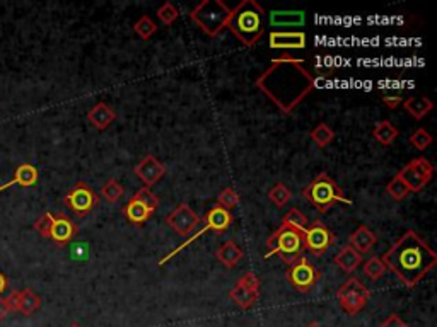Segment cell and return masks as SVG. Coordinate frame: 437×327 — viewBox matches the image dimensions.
I'll use <instances>...</instances> for the list:
<instances>
[{
    "mask_svg": "<svg viewBox=\"0 0 437 327\" xmlns=\"http://www.w3.org/2000/svg\"><path fill=\"white\" fill-rule=\"evenodd\" d=\"M64 203L79 217H86L100 205V196L84 181H79L64 196Z\"/></svg>",
    "mask_w": 437,
    "mask_h": 327,
    "instance_id": "obj_10",
    "label": "cell"
},
{
    "mask_svg": "<svg viewBox=\"0 0 437 327\" xmlns=\"http://www.w3.org/2000/svg\"><path fill=\"white\" fill-rule=\"evenodd\" d=\"M87 119H89V123L94 128L103 132V130L109 128L115 123L116 111L111 106H108L106 103H97L87 111Z\"/></svg>",
    "mask_w": 437,
    "mask_h": 327,
    "instance_id": "obj_17",
    "label": "cell"
},
{
    "mask_svg": "<svg viewBox=\"0 0 437 327\" xmlns=\"http://www.w3.org/2000/svg\"><path fill=\"white\" fill-rule=\"evenodd\" d=\"M381 259L407 288H415L436 268L437 252L417 232L407 230Z\"/></svg>",
    "mask_w": 437,
    "mask_h": 327,
    "instance_id": "obj_2",
    "label": "cell"
},
{
    "mask_svg": "<svg viewBox=\"0 0 437 327\" xmlns=\"http://www.w3.org/2000/svg\"><path fill=\"white\" fill-rule=\"evenodd\" d=\"M217 259L224 264L227 270H232V268L238 266L243 259V249L236 244L234 241H227L224 242L216 252Z\"/></svg>",
    "mask_w": 437,
    "mask_h": 327,
    "instance_id": "obj_23",
    "label": "cell"
},
{
    "mask_svg": "<svg viewBox=\"0 0 437 327\" xmlns=\"http://www.w3.org/2000/svg\"><path fill=\"white\" fill-rule=\"evenodd\" d=\"M200 221H202V218L198 217L195 210H192L188 203H180L178 206H174L173 212L166 217L167 227L173 228L181 237H190L192 232L200 225Z\"/></svg>",
    "mask_w": 437,
    "mask_h": 327,
    "instance_id": "obj_13",
    "label": "cell"
},
{
    "mask_svg": "<svg viewBox=\"0 0 437 327\" xmlns=\"http://www.w3.org/2000/svg\"><path fill=\"white\" fill-rule=\"evenodd\" d=\"M133 31L140 36V39L147 41V39H151L152 36L158 32V24H156L149 16H142L138 17L137 23L133 24Z\"/></svg>",
    "mask_w": 437,
    "mask_h": 327,
    "instance_id": "obj_33",
    "label": "cell"
},
{
    "mask_svg": "<svg viewBox=\"0 0 437 327\" xmlns=\"http://www.w3.org/2000/svg\"><path fill=\"white\" fill-rule=\"evenodd\" d=\"M335 241H337V237H335L333 232L319 220L309 224L308 228L302 232V246L316 257L323 256L335 244Z\"/></svg>",
    "mask_w": 437,
    "mask_h": 327,
    "instance_id": "obj_12",
    "label": "cell"
},
{
    "mask_svg": "<svg viewBox=\"0 0 437 327\" xmlns=\"http://www.w3.org/2000/svg\"><path fill=\"white\" fill-rule=\"evenodd\" d=\"M41 307V297L38 293L32 292L31 288H26L21 292V300H19V307H17V312H21L23 315H29L35 314L38 308Z\"/></svg>",
    "mask_w": 437,
    "mask_h": 327,
    "instance_id": "obj_27",
    "label": "cell"
},
{
    "mask_svg": "<svg viewBox=\"0 0 437 327\" xmlns=\"http://www.w3.org/2000/svg\"><path fill=\"white\" fill-rule=\"evenodd\" d=\"M286 278L294 286V290H297L301 293H308L318 285L319 278H322V271L308 257L301 256L292 264H289Z\"/></svg>",
    "mask_w": 437,
    "mask_h": 327,
    "instance_id": "obj_8",
    "label": "cell"
},
{
    "mask_svg": "<svg viewBox=\"0 0 437 327\" xmlns=\"http://www.w3.org/2000/svg\"><path fill=\"white\" fill-rule=\"evenodd\" d=\"M231 7L224 0H202L190 12V19L210 38L221 34L227 24Z\"/></svg>",
    "mask_w": 437,
    "mask_h": 327,
    "instance_id": "obj_5",
    "label": "cell"
},
{
    "mask_svg": "<svg viewBox=\"0 0 437 327\" xmlns=\"http://www.w3.org/2000/svg\"><path fill=\"white\" fill-rule=\"evenodd\" d=\"M68 327H82V326H79V324H77V322H72V324H71V326H68Z\"/></svg>",
    "mask_w": 437,
    "mask_h": 327,
    "instance_id": "obj_46",
    "label": "cell"
},
{
    "mask_svg": "<svg viewBox=\"0 0 437 327\" xmlns=\"http://www.w3.org/2000/svg\"><path fill=\"white\" fill-rule=\"evenodd\" d=\"M6 288H7V278H6V275H3V272L0 271V295H2V293L6 292Z\"/></svg>",
    "mask_w": 437,
    "mask_h": 327,
    "instance_id": "obj_44",
    "label": "cell"
},
{
    "mask_svg": "<svg viewBox=\"0 0 437 327\" xmlns=\"http://www.w3.org/2000/svg\"><path fill=\"white\" fill-rule=\"evenodd\" d=\"M306 43L308 38L302 31H272L268 45L273 50H302Z\"/></svg>",
    "mask_w": 437,
    "mask_h": 327,
    "instance_id": "obj_16",
    "label": "cell"
},
{
    "mask_svg": "<svg viewBox=\"0 0 437 327\" xmlns=\"http://www.w3.org/2000/svg\"><path fill=\"white\" fill-rule=\"evenodd\" d=\"M7 300V305H9L10 312H17V307H19V300H21V292H17V290H14L12 293L9 295V299Z\"/></svg>",
    "mask_w": 437,
    "mask_h": 327,
    "instance_id": "obj_42",
    "label": "cell"
},
{
    "mask_svg": "<svg viewBox=\"0 0 437 327\" xmlns=\"http://www.w3.org/2000/svg\"><path fill=\"white\" fill-rule=\"evenodd\" d=\"M380 327H410V326L407 324L402 317H398L396 314H391L388 319H386V321L381 322Z\"/></svg>",
    "mask_w": 437,
    "mask_h": 327,
    "instance_id": "obj_40",
    "label": "cell"
},
{
    "mask_svg": "<svg viewBox=\"0 0 437 327\" xmlns=\"http://www.w3.org/2000/svg\"><path fill=\"white\" fill-rule=\"evenodd\" d=\"M9 314H10V308H9V305H7V300L0 299V321H3V319H6Z\"/></svg>",
    "mask_w": 437,
    "mask_h": 327,
    "instance_id": "obj_43",
    "label": "cell"
},
{
    "mask_svg": "<svg viewBox=\"0 0 437 327\" xmlns=\"http://www.w3.org/2000/svg\"><path fill=\"white\" fill-rule=\"evenodd\" d=\"M378 237L367 225H359L348 237V246L354 247L359 254H366L376 246Z\"/></svg>",
    "mask_w": 437,
    "mask_h": 327,
    "instance_id": "obj_19",
    "label": "cell"
},
{
    "mask_svg": "<svg viewBox=\"0 0 437 327\" xmlns=\"http://www.w3.org/2000/svg\"><path fill=\"white\" fill-rule=\"evenodd\" d=\"M178 17H180V10L171 2H164L158 9V19L161 21L164 26H173V23Z\"/></svg>",
    "mask_w": 437,
    "mask_h": 327,
    "instance_id": "obj_37",
    "label": "cell"
},
{
    "mask_svg": "<svg viewBox=\"0 0 437 327\" xmlns=\"http://www.w3.org/2000/svg\"><path fill=\"white\" fill-rule=\"evenodd\" d=\"M411 147H415L417 150H425L427 147H431L434 138H432L431 133L424 128H417L413 133H411L409 138Z\"/></svg>",
    "mask_w": 437,
    "mask_h": 327,
    "instance_id": "obj_35",
    "label": "cell"
},
{
    "mask_svg": "<svg viewBox=\"0 0 437 327\" xmlns=\"http://www.w3.org/2000/svg\"><path fill=\"white\" fill-rule=\"evenodd\" d=\"M403 108L411 118L424 119L434 109V103L429 97H409L403 101Z\"/></svg>",
    "mask_w": 437,
    "mask_h": 327,
    "instance_id": "obj_25",
    "label": "cell"
},
{
    "mask_svg": "<svg viewBox=\"0 0 437 327\" xmlns=\"http://www.w3.org/2000/svg\"><path fill=\"white\" fill-rule=\"evenodd\" d=\"M306 327H322L319 324H316V322H311V324H308Z\"/></svg>",
    "mask_w": 437,
    "mask_h": 327,
    "instance_id": "obj_45",
    "label": "cell"
},
{
    "mask_svg": "<svg viewBox=\"0 0 437 327\" xmlns=\"http://www.w3.org/2000/svg\"><path fill=\"white\" fill-rule=\"evenodd\" d=\"M371 299V292L357 276H351L345 279L337 290V300L340 304L342 310L347 312L348 315H355L362 310Z\"/></svg>",
    "mask_w": 437,
    "mask_h": 327,
    "instance_id": "obj_7",
    "label": "cell"
},
{
    "mask_svg": "<svg viewBox=\"0 0 437 327\" xmlns=\"http://www.w3.org/2000/svg\"><path fill=\"white\" fill-rule=\"evenodd\" d=\"M123 192H125V188H123L116 179H108L100 190L101 198H103L104 201H108V203L118 201V199L123 196Z\"/></svg>",
    "mask_w": 437,
    "mask_h": 327,
    "instance_id": "obj_32",
    "label": "cell"
},
{
    "mask_svg": "<svg viewBox=\"0 0 437 327\" xmlns=\"http://www.w3.org/2000/svg\"><path fill=\"white\" fill-rule=\"evenodd\" d=\"M217 203L218 206H222V208H225L227 212H231L232 208H236V206L241 203V196H239V192L236 191L234 188H224V190L218 192Z\"/></svg>",
    "mask_w": 437,
    "mask_h": 327,
    "instance_id": "obj_34",
    "label": "cell"
},
{
    "mask_svg": "<svg viewBox=\"0 0 437 327\" xmlns=\"http://www.w3.org/2000/svg\"><path fill=\"white\" fill-rule=\"evenodd\" d=\"M362 270H364V275H366V278H369L371 281H378V279H381L382 276L386 275L388 268H386V264L382 263V259L380 256H373V257H369V259H366V263L362 264Z\"/></svg>",
    "mask_w": 437,
    "mask_h": 327,
    "instance_id": "obj_28",
    "label": "cell"
},
{
    "mask_svg": "<svg viewBox=\"0 0 437 327\" xmlns=\"http://www.w3.org/2000/svg\"><path fill=\"white\" fill-rule=\"evenodd\" d=\"M309 137H311V140L315 141L319 148H325L335 140V132L326 125V123H319V125H316L315 128L311 130Z\"/></svg>",
    "mask_w": 437,
    "mask_h": 327,
    "instance_id": "obj_29",
    "label": "cell"
},
{
    "mask_svg": "<svg viewBox=\"0 0 437 327\" xmlns=\"http://www.w3.org/2000/svg\"><path fill=\"white\" fill-rule=\"evenodd\" d=\"M267 247H268V256H280L283 263L289 266L292 264L297 257L302 256V234L301 232L294 230L289 225H280L275 232L267 239Z\"/></svg>",
    "mask_w": 437,
    "mask_h": 327,
    "instance_id": "obj_6",
    "label": "cell"
},
{
    "mask_svg": "<svg viewBox=\"0 0 437 327\" xmlns=\"http://www.w3.org/2000/svg\"><path fill=\"white\" fill-rule=\"evenodd\" d=\"M52 220H53L52 213H50V212L43 213V215L35 221V230L38 232V234L41 235V237L50 239V228H52Z\"/></svg>",
    "mask_w": 437,
    "mask_h": 327,
    "instance_id": "obj_39",
    "label": "cell"
},
{
    "mask_svg": "<svg viewBox=\"0 0 437 327\" xmlns=\"http://www.w3.org/2000/svg\"><path fill=\"white\" fill-rule=\"evenodd\" d=\"M290 198H292V191H290L283 183H277L275 186L270 188V191H268V199H270L277 208H283V206L290 201Z\"/></svg>",
    "mask_w": 437,
    "mask_h": 327,
    "instance_id": "obj_30",
    "label": "cell"
},
{
    "mask_svg": "<svg viewBox=\"0 0 437 327\" xmlns=\"http://www.w3.org/2000/svg\"><path fill=\"white\" fill-rule=\"evenodd\" d=\"M301 195L318 210L319 213H328L335 205L344 203V205H352L351 198L345 196L344 190L333 181V177L328 172H319Z\"/></svg>",
    "mask_w": 437,
    "mask_h": 327,
    "instance_id": "obj_4",
    "label": "cell"
},
{
    "mask_svg": "<svg viewBox=\"0 0 437 327\" xmlns=\"http://www.w3.org/2000/svg\"><path fill=\"white\" fill-rule=\"evenodd\" d=\"M77 235V225L71 220L65 213H58L53 217L52 228H50V239L57 246H67L72 239Z\"/></svg>",
    "mask_w": 437,
    "mask_h": 327,
    "instance_id": "obj_15",
    "label": "cell"
},
{
    "mask_svg": "<svg viewBox=\"0 0 437 327\" xmlns=\"http://www.w3.org/2000/svg\"><path fill=\"white\" fill-rule=\"evenodd\" d=\"M123 215H125V218L130 224L140 227V225H144L149 218L154 215V212H152L151 208H147L145 205H142L140 201H137V199L130 198L129 201H127V205L123 206Z\"/></svg>",
    "mask_w": 437,
    "mask_h": 327,
    "instance_id": "obj_22",
    "label": "cell"
},
{
    "mask_svg": "<svg viewBox=\"0 0 437 327\" xmlns=\"http://www.w3.org/2000/svg\"><path fill=\"white\" fill-rule=\"evenodd\" d=\"M36 183H38V169L35 166H31V164H21L16 169V172H14L12 179L0 186V192L6 191L7 188L16 186V184H19L23 188H31L36 186Z\"/></svg>",
    "mask_w": 437,
    "mask_h": 327,
    "instance_id": "obj_20",
    "label": "cell"
},
{
    "mask_svg": "<svg viewBox=\"0 0 437 327\" xmlns=\"http://www.w3.org/2000/svg\"><path fill=\"white\" fill-rule=\"evenodd\" d=\"M260 278L254 272L248 271L232 286V290L229 292V299L234 301L239 308H243V310H250L260 300Z\"/></svg>",
    "mask_w": 437,
    "mask_h": 327,
    "instance_id": "obj_11",
    "label": "cell"
},
{
    "mask_svg": "<svg viewBox=\"0 0 437 327\" xmlns=\"http://www.w3.org/2000/svg\"><path fill=\"white\" fill-rule=\"evenodd\" d=\"M282 224L283 225H289V227H292L294 230L301 232V234H302V232H304L306 228H308L309 221H308V218H306V215L301 212L299 208H290L289 212H287L286 215H283Z\"/></svg>",
    "mask_w": 437,
    "mask_h": 327,
    "instance_id": "obj_31",
    "label": "cell"
},
{
    "mask_svg": "<svg viewBox=\"0 0 437 327\" xmlns=\"http://www.w3.org/2000/svg\"><path fill=\"white\" fill-rule=\"evenodd\" d=\"M398 135H400V130L396 128L389 119L380 121L373 130L374 140H376L380 145H382V147H389V145L398 138Z\"/></svg>",
    "mask_w": 437,
    "mask_h": 327,
    "instance_id": "obj_26",
    "label": "cell"
},
{
    "mask_svg": "<svg viewBox=\"0 0 437 327\" xmlns=\"http://www.w3.org/2000/svg\"><path fill=\"white\" fill-rule=\"evenodd\" d=\"M166 166L154 155H145L140 162L133 167V174L144 183L145 188H152L166 176Z\"/></svg>",
    "mask_w": 437,
    "mask_h": 327,
    "instance_id": "obj_14",
    "label": "cell"
},
{
    "mask_svg": "<svg viewBox=\"0 0 437 327\" xmlns=\"http://www.w3.org/2000/svg\"><path fill=\"white\" fill-rule=\"evenodd\" d=\"M254 86L283 115H290L315 90L316 77L299 58L280 57L261 72Z\"/></svg>",
    "mask_w": 437,
    "mask_h": 327,
    "instance_id": "obj_1",
    "label": "cell"
},
{
    "mask_svg": "<svg viewBox=\"0 0 437 327\" xmlns=\"http://www.w3.org/2000/svg\"><path fill=\"white\" fill-rule=\"evenodd\" d=\"M132 198L137 199V201H140L142 205H145L147 208H151L152 212H156V210L159 208V198L154 195V191H152L151 188L142 186L140 190H137V192L132 196Z\"/></svg>",
    "mask_w": 437,
    "mask_h": 327,
    "instance_id": "obj_36",
    "label": "cell"
},
{
    "mask_svg": "<svg viewBox=\"0 0 437 327\" xmlns=\"http://www.w3.org/2000/svg\"><path fill=\"white\" fill-rule=\"evenodd\" d=\"M304 12L299 10H275L270 12V26L272 28H290V26H302L304 24Z\"/></svg>",
    "mask_w": 437,
    "mask_h": 327,
    "instance_id": "obj_24",
    "label": "cell"
},
{
    "mask_svg": "<svg viewBox=\"0 0 437 327\" xmlns=\"http://www.w3.org/2000/svg\"><path fill=\"white\" fill-rule=\"evenodd\" d=\"M265 9L254 0H243L231 9L225 28L245 46H254L265 34Z\"/></svg>",
    "mask_w": 437,
    "mask_h": 327,
    "instance_id": "obj_3",
    "label": "cell"
},
{
    "mask_svg": "<svg viewBox=\"0 0 437 327\" xmlns=\"http://www.w3.org/2000/svg\"><path fill=\"white\" fill-rule=\"evenodd\" d=\"M386 192H388L395 201H402V199H405L407 196L410 195L409 188L402 183V179H400L398 176L393 177V179L389 181L388 186H386Z\"/></svg>",
    "mask_w": 437,
    "mask_h": 327,
    "instance_id": "obj_38",
    "label": "cell"
},
{
    "mask_svg": "<svg viewBox=\"0 0 437 327\" xmlns=\"http://www.w3.org/2000/svg\"><path fill=\"white\" fill-rule=\"evenodd\" d=\"M362 254L357 252L354 247H351L348 244L342 247L337 252V256L333 257V263L345 272H354L362 264Z\"/></svg>",
    "mask_w": 437,
    "mask_h": 327,
    "instance_id": "obj_21",
    "label": "cell"
},
{
    "mask_svg": "<svg viewBox=\"0 0 437 327\" xmlns=\"http://www.w3.org/2000/svg\"><path fill=\"white\" fill-rule=\"evenodd\" d=\"M231 224H232L231 212H227V210L222 208V206L216 205L207 212L203 227H205L207 230H214L216 234H224V232L231 227Z\"/></svg>",
    "mask_w": 437,
    "mask_h": 327,
    "instance_id": "obj_18",
    "label": "cell"
},
{
    "mask_svg": "<svg viewBox=\"0 0 437 327\" xmlns=\"http://www.w3.org/2000/svg\"><path fill=\"white\" fill-rule=\"evenodd\" d=\"M382 103L386 104V108L389 109H396L400 104H403V97L400 94H391V96H382L381 97Z\"/></svg>",
    "mask_w": 437,
    "mask_h": 327,
    "instance_id": "obj_41",
    "label": "cell"
},
{
    "mask_svg": "<svg viewBox=\"0 0 437 327\" xmlns=\"http://www.w3.org/2000/svg\"><path fill=\"white\" fill-rule=\"evenodd\" d=\"M396 176L402 179V183L409 188L410 192H420L432 181L434 166L427 159L417 157L407 164Z\"/></svg>",
    "mask_w": 437,
    "mask_h": 327,
    "instance_id": "obj_9",
    "label": "cell"
}]
</instances>
